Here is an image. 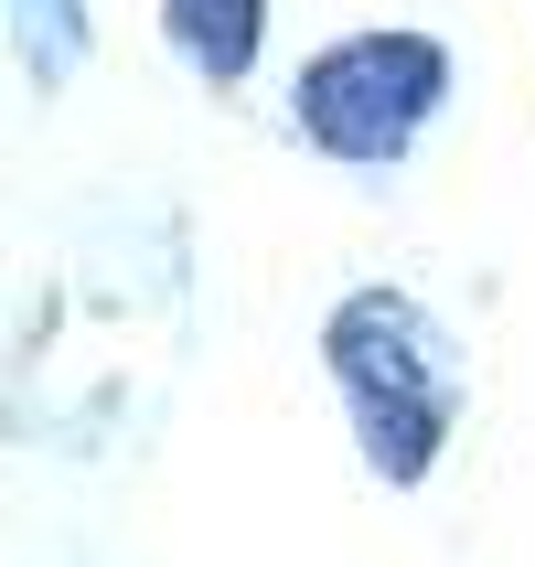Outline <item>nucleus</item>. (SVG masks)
Segmentation results:
<instances>
[{"instance_id":"f03ea898","label":"nucleus","mask_w":535,"mask_h":567,"mask_svg":"<svg viewBox=\"0 0 535 567\" xmlns=\"http://www.w3.org/2000/svg\"><path fill=\"white\" fill-rule=\"evenodd\" d=\"M440 96H450V54L429 32H353V43L300 64L289 118L332 161H397L418 128L440 118Z\"/></svg>"},{"instance_id":"20e7f679","label":"nucleus","mask_w":535,"mask_h":567,"mask_svg":"<svg viewBox=\"0 0 535 567\" xmlns=\"http://www.w3.org/2000/svg\"><path fill=\"white\" fill-rule=\"evenodd\" d=\"M11 32H22V75L32 86H64L86 64V0H11Z\"/></svg>"},{"instance_id":"7ed1b4c3","label":"nucleus","mask_w":535,"mask_h":567,"mask_svg":"<svg viewBox=\"0 0 535 567\" xmlns=\"http://www.w3.org/2000/svg\"><path fill=\"white\" fill-rule=\"evenodd\" d=\"M172 22V54L204 75V86H236L257 64V32H268V0H161Z\"/></svg>"},{"instance_id":"f257e3e1","label":"nucleus","mask_w":535,"mask_h":567,"mask_svg":"<svg viewBox=\"0 0 535 567\" xmlns=\"http://www.w3.org/2000/svg\"><path fill=\"white\" fill-rule=\"evenodd\" d=\"M321 353H332V385H343V408H353L364 461L385 482H418L440 461V440H450V408H461V353H450V332L418 300H397V289H353L343 311H332V332H321Z\"/></svg>"}]
</instances>
